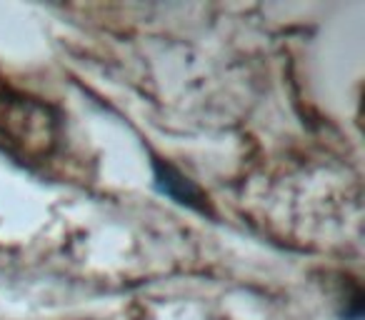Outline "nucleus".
<instances>
[{
    "label": "nucleus",
    "mask_w": 365,
    "mask_h": 320,
    "mask_svg": "<svg viewBox=\"0 0 365 320\" xmlns=\"http://www.w3.org/2000/svg\"><path fill=\"white\" fill-rule=\"evenodd\" d=\"M153 180H155V188L160 190L163 195L175 200L182 208L193 210V213H198V215H208V218L215 215L205 190H200L195 180H190L182 170H178L175 165L168 163V160H163V158H158V155H153Z\"/></svg>",
    "instance_id": "obj_2"
},
{
    "label": "nucleus",
    "mask_w": 365,
    "mask_h": 320,
    "mask_svg": "<svg viewBox=\"0 0 365 320\" xmlns=\"http://www.w3.org/2000/svg\"><path fill=\"white\" fill-rule=\"evenodd\" d=\"M61 138V118L51 105L0 86V140L26 160H46Z\"/></svg>",
    "instance_id": "obj_1"
}]
</instances>
